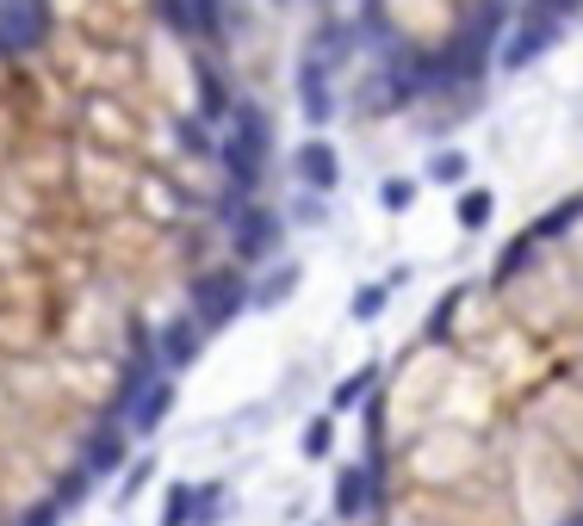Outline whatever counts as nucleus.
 Wrapping results in <instances>:
<instances>
[{
    "instance_id": "obj_1",
    "label": "nucleus",
    "mask_w": 583,
    "mask_h": 526,
    "mask_svg": "<svg viewBox=\"0 0 583 526\" xmlns=\"http://www.w3.org/2000/svg\"><path fill=\"white\" fill-rule=\"evenodd\" d=\"M268 0H0V526L94 508L292 223Z\"/></svg>"
},
{
    "instance_id": "obj_2",
    "label": "nucleus",
    "mask_w": 583,
    "mask_h": 526,
    "mask_svg": "<svg viewBox=\"0 0 583 526\" xmlns=\"http://www.w3.org/2000/svg\"><path fill=\"white\" fill-rule=\"evenodd\" d=\"M323 526H583V186L392 347Z\"/></svg>"
}]
</instances>
